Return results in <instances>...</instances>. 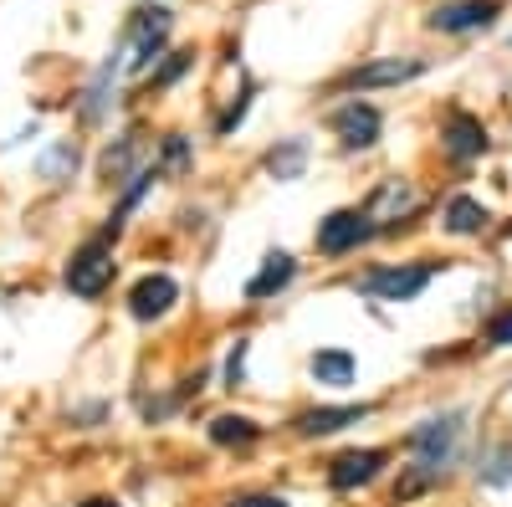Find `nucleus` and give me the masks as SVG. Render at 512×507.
I'll use <instances>...</instances> for the list:
<instances>
[{"mask_svg": "<svg viewBox=\"0 0 512 507\" xmlns=\"http://www.w3.org/2000/svg\"><path fill=\"white\" fill-rule=\"evenodd\" d=\"M436 144H441V159L446 164H456V169H472V164H482L487 154H492V129L477 118V113H466V108H451L446 118H441V134H436Z\"/></svg>", "mask_w": 512, "mask_h": 507, "instance_id": "10", "label": "nucleus"}, {"mask_svg": "<svg viewBox=\"0 0 512 507\" xmlns=\"http://www.w3.org/2000/svg\"><path fill=\"white\" fill-rule=\"evenodd\" d=\"M175 303H180V282L169 272H144L134 287H128V298H123V308H128L134 323H159V318L175 313Z\"/></svg>", "mask_w": 512, "mask_h": 507, "instance_id": "14", "label": "nucleus"}, {"mask_svg": "<svg viewBox=\"0 0 512 507\" xmlns=\"http://www.w3.org/2000/svg\"><path fill=\"white\" fill-rule=\"evenodd\" d=\"M379 405L374 400H333V405H308V410H297L287 420V431L297 441H333V436H344L354 426H364V420H374Z\"/></svg>", "mask_w": 512, "mask_h": 507, "instance_id": "8", "label": "nucleus"}, {"mask_svg": "<svg viewBox=\"0 0 512 507\" xmlns=\"http://www.w3.org/2000/svg\"><path fill=\"white\" fill-rule=\"evenodd\" d=\"M210 446H226V451H251L256 441H262V420H251L241 410H221V415H210V426H205Z\"/></svg>", "mask_w": 512, "mask_h": 507, "instance_id": "19", "label": "nucleus"}, {"mask_svg": "<svg viewBox=\"0 0 512 507\" xmlns=\"http://www.w3.org/2000/svg\"><path fill=\"white\" fill-rule=\"evenodd\" d=\"M226 507H292V502L277 497V492H236Z\"/></svg>", "mask_w": 512, "mask_h": 507, "instance_id": "28", "label": "nucleus"}, {"mask_svg": "<svg viewBox=\"0 0 512 507\" xmlns=\"http://www.w3.org/2000/svg\"><path fill=\"white\" fill-rule=\"evenodd\" d=\"M482 349H492V354L512 349V303H502V308L487 313V323H482Z\"/></svg>", "mask_w": 512, "mask_h": 507, "instance_id": "24", "label": "nucleus"}, {"mask_svg": "<svg viewBox=\"0 0 512 507\" xmlns=\"http://www.w3.org/2000/svg\"><path fill=\"white\" fill-rule=\"evenodd\" d=\"M154 164H159V175H185V169L195 164V149H190V139H185V134H164V139H159V154H154Z\"/></svg>", "mask_w": 512, "mask_h": 507, "instance_id": "23", "label": "nucleus"}, {"mask_svg": "<svg viewBox=\"0 0 512 507\" xmlns=\"http://www.w3.org/2000/svg\"><path fill=\"white\" fill-rule=\"evenodd\" d=\"M246 354H251V338H236L231 354H226V374H221L226 390H241L246 385Z\"/></svg>", "mask_w": 512, "mask_h": 507, "instance_id": "25", "label": "nucleus"}, {"mask_svg": "<svg viewBox=\"0 0 512 507\" xmlns=\"http://www.w3.org/2000/svg\"><path fill=\"white\" fill-rule=\"evenodd\" d=\"M502 16V0H441V6L425 16V31L436 36H477L492 31Z\"/></svg>", "mask_w": 512, "mask_h": 507, "instance_id": "13", "label": "nucleus"}, {"mask_svg": "<svg viewBox=\"0 0 512 507\" xmlns=\"http://www.w3.org/2000/svg\"><path fill=\"white\" fill-rule=\"evenodd\" d=\"M113 82H118V57H108V62L93 72V82H88V88H82V103H77L82 123H103V118H108V103H113Z\"/></svg>", "mask_w": 512, "mask_h": 507, "instance_id": "21", "label": "nucleus"}, {"mask_svg": "<svg viewBox=\"0 0 512 507\" xmlns=\"http://www.w3.org/2000/svg\"><path fill=\"white\" fill-rule=\"evenodd\" d=\"M77 164H82V144L77 139H57L47 154L36 159V175L47 180V185H67L77 175Z\"/></svg>", "mask_w": 512, "mask_h": 507, "instance_id": "22", "label": "nucleus"}, {"mask_svg": "<svg viewBox=\"0 0 512 507\" xmlns=\"http://www.w3.org/2000/svg\"><path fill=\"white\" fill-rule=\"evenodd\" d=\"M492 221H497V210L482 195H472V190H451L441 200V210H436V226L451 241H482L492 231Z\"/></svg>", "mask_w": 512, "mask_h": 507, "instance_id": "12", "label": "nucleus"}, {"mask_svg": "<svg viewBox=\"0 0 512 507\" xmlns=\"http://www.w3.org/2000/svg\"><path fill=\"white\" fill-rule=\"evenodd\" d=\"M425 72H431V62L415 57V52H405V57H369V62L349 67L333 88L338 93H379V88H405V82H415Z\"/></svg>", "mask_w": 512, "mask_h": 507, "instance_id": "9", "label": "nucleus"}, {"mask_svg": "<svg viewBox=\"0 0 512 507\" xmlns=\"http://www.w3.org/2000/svg\"><path fill=\"white\" fill-rule=\"evenodd\" d=\"M297 272H303V262L292 257V251H267L262 257V267H256V277L246 282V303H272V298H282V292L297 282Z\"/></svg>", "mask_w": 512, "mask_h": 507, "instance_id": "17", "label": "nucleus"}, {"mask_svg": "<svg viewBox=\"0 0 512 507\" xmlns=\"http://www.w3.org/2000/svg\"><path fill=\"white\" fill-rule=\"evenodd\" d=\"M144 164H149V139H144L139 129H128V134H118V139L98 154V180L118 190L123 180H134Z\"/></svg>", "mask_w": 512, "mask_h": 507, "instance_id": "15", "label": "nucleus"}, {"mask_svg": "<svg viewBox=\"0 0 512 507\" xmlns=\"http://www.w3.org/2000/svg\"><path fill=\"white\" fill-rule=\"evenodd\" d=\"M77 507H123V502H118V497H82Z\"/></svg>", "mask_w": 512, "mask_h": 507, "instance_id": "29", "label": "nucleus"}, {"mask_svg": "<svg viewBox=\"0 0 512 507\" xmlns=\"http://www.w3.org/2000/svg\"><path fill=\"white\" fill-rule=\"evenodd\" d=\"M251 93H256V88L246 82V88H241V98H236V103L221 113V123H216V134H221V139H231V134L241 129V123H246V113H251Z\"/></svg>", "mask_w": 512, "mask_h": 507, "instance_id": "26", "label": "nucleus"}, {"mask_svg": "<svg viewBox=\"0 0 512 507\" xmlns=\"http://www.w3.org/2000/svg\"><path fill=\"white\" fill-rule=\"evenodd\" d=\"M169 36H175V11L169 6H139V11H128L123 21V41H118V72L128 77H149L169 47Z\"/></svg>", "mask_w": 512, "mask_h": 507, "instance_id": "3", "label": "nucleus"}, {"mask_svg": "<svg viewBox=\"0 0 512 507\" xmlns=\"http://www.w3.org/2000/svg\"><path fill=\"white\" fill-rule=\"evenodd\" d=\"M390 461H395L390 446H349V451H338L323 467V482L338 497H359V492H369L384 472H390Z\"/></svg>", "mask_w": 512, "mask_h": 507, "instance_id": "7", "label": "nucleus"}, {"mask_svg": "<svg viewBox=\"0 0 512 507\" xmlns=\"http://www.w3.org/2000/svg\"><path fill=\"white\" fill-rule=\"evenodd\" d=\"M441 272H446L441 257L374 262V267H364V272L349 277V292H359V298H369V303H390V308H400V303H415L420 292H431V282H436Z\"/></svg>", "mask_w": 512, "mask_h": 507, "instance_id": "2", "label": "nucleus"}, {"mask_svg": "<svg viewBox=\"0 0 512 507\" xmlns=\"http://www.w3.org/2000/svg\"><path fill=\"white\" fill-rule=\"evenodd\" d=\"M308 374H313V385L344 395V390H354V379H359V354L344 349V344H323V349L308 354Z\"/></svg>", "mask_w": 512, "mask_h": 507, "instance_id": "16", "label": "nucleus"}, {"mask_svg": "<svg viewBox=\"0 0 512 507\" xmlns=\"http://www.w3.org/2000/svg\"><path fill=\"white\" fill-rule=\"evenodd\" d=\"M308 159H313V149H308V139H277L267 154H262V169L277 180V185H292V180H303L308 175Z\"/></svg>", "mask_w": 512, "mask_h": 507, "instance_id": "20", "label": "nucleus"}, {"mask_svg": "<svg viewBox=\"0 0 512 507\" xmlns=\"http://www.w3.org/2000/svg\"><path fill=\"white\" fill-rule=\"evenodd\" d=\"M425 190H420V180L415 175H384V180H374V190L364 195V216L374 221V231H379V241L384 236H400V231H410L420 216H425Z\"/></svg>", "mask_w": 512, "mask_h": 507, "instance_id": "4", "label": "nucleus"}, {"mask_svg": "<svg viewBox=\"0 0 512 507\" xmlns=\"http://www.w3.org/2000/svg\"><path fill=\"white\" fill-rule=\"evenodd\" d=\"M328 129H333V139H338L344 154H369L384 139V108L369 103V98H349V103H338L328 113Z\"/></svg>", "mask_w": 512, "mask_h": 507, "instance_id": "11", "label": "nucleus"}, {"mask_svg": "<svg viewBox=\"0 0 512 507\" xmlns=\"http://www.w3.org/2000/svg\"><path fill=\"white\" fill-rule=\"evenodd\" d=\"M374 241H379V231H374V221L364 216L359 205H338V210H328V216L313 226V251L323 262L359 257V251L374 246Z\"/></svg>", "mask_w": 512, "mask_h": 507, "instance_id": "6", "label": "nucleus"}, {"mask_svg": "<svg viewBox=\"0 0 512 507\" xmlns=\"http://www.w3.org/2000/svg\"><path fill=\"white\" fill-rule=\"evenodd\" d=\"M62 282H67L72 298H82V303L108 298L113 282H118V251H113V241L88 236L82 246H72V257H67V267H62Z\"/></svg>", "mask_w": 512, "mask_h": 507, "instance_id": "5", "label": "nucleus"}, {"mask_svg": "<svg viewBox=\"0 0 512 507\" xmlns=\"http://www.w3.org/2000/svg\"><path fill=\"white\" fill-rule=\"evenodd\" d=\"M400 456L405 467L395 472V487H390L395 507H410L420 497L441 492L472 461V405H441L410 420V431L400 436Z\"/></svg>", "mask_w": 512, "mask_h": 507, "instance_id": "1", "label": "nucleus"}, {"mask_svg": "<svg viewBox=\"0 0 512 507\" xmlns=\"http://www.w3.org/2000/svg\"><path fill=\"white\" fill-rule=\"evenodd\" d=\"M190 62H195V52H169V62H164L159 72H149V77H154V88H169L175 77H185V72H190Z\"/></svg>", "mask_w": 512, "mask_h": 507, "instance_id": "27", "label": "nucleus"}, {"mask_svg": "<svg viewBox=\"0 0 512 507\" xmlns=\"http://www.w3.org/2000/svg\"><path fill=\"white\" fill-rule=\"evenodd\" d=\"M472 477L487 492H507L512 487V431L507 436H492V441H482L472 451Z\"/></svg>", "mask_w": 512, "mask_h": 507, "instance_id": "18", "label": "nucleus"}]
</instances>
